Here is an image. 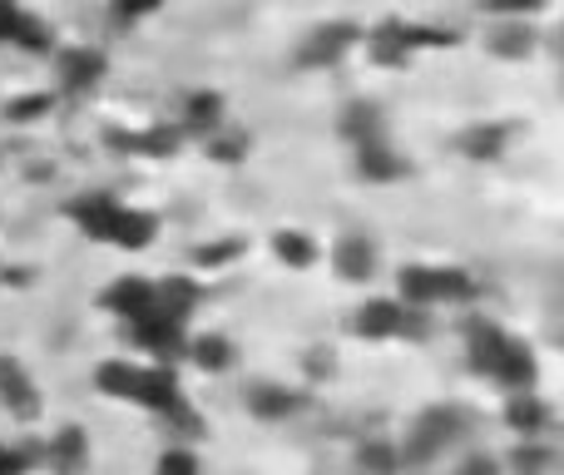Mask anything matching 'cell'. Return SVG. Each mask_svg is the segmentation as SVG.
Here are the masks:
<instances>
[{
  "label": "cell",
  "instance_id": "8",
  "mask_svg": "<svg viewBox=\"0 0 564 475\" xmlns=\"http://www.w3.org/2000/svg\"><path fill=\"white\" fill-rule=\"evenodd\" d=\"M327 262H332V272H337L341 282H371L377 278V268H381V252H377V242H371L367 234H341L327 248Z\"/></svg>",
  "mask_w": 564,
  "mask_h": 475
},
{
  "label": "cell",
  "instance_id": "22",
  "mask_svg": "<svg viewBox=\"0 0 564 475\" xmlns=\"http://www.w3.org/2000/svg\"><path fill=\"white\" fill-rule=\"evenodd\" d=\"M50 461H55L59 471H79L89 461V446H85V431L79 427H65L50 436Z\"/></svg>",
  "mask_w": 564,
  "mask_h": 475
},
{
  "label": "cell",
  "instance_id": "9",
  "mask_svg": "<svg viewBox=\"0 0 564 475\" xmlns=\"http://www.w3.org/2000/svg\"><path fill=\"white\" fill-rule=\"evenodd\" d=\"M351 169H357V179H367V184H397V179H406V159H401V149L391 144L387 134L381 139H367V144H351Z\"/></svg>",
  "mask_w": 564,
  "mask_h": 475
},
{
  "label": "cell",
  "instance_id": "2",
  "mask_svg": "<svg viewBox=\"0 0 564 475\" xmlns=\"http://www.w3.org/2000/svg\"><path fill=\"white\" fill-rule=\"evenodd\" d=\"M466 342H470V367H476L480 377H490L506 391H535L540 367H535V352L520 337H510L496 322H470Z\"/></svg>",
  "mask_w": 564,
  "mask_h": 475
},
{
  "label": "cell",
  "instance_id": "7",
  "mask_svg": "<svg viewBox=\"0 0 564 475\" xmlns=\"http://www.w3.org/2000/svg\"><path fill=\"white\" fill-rule=\"evenodd\" d=\"M421 317L426 312L406 307L401 298H371L357 307V317H351V332L367 342H397V337H416L421 332Z\"/></svg>",
  "mask_w": 564,
  "mask_h": 475
},
{
  "label": "cell",
  "instance_id": "14",
  "mask_svg": "<svg viewBox=\"0 0 564 475\" xmlns=\"http://www.w3.org/2000/svg\"><path fill=\"white\" fill-rule=\"evenodd\" d=\"M302 407H307V397L297 387H288V381H258V387H248V411L258 421H288Z\"/></svg>",
  "mask_w": 564,
  "mask_h": 475
},
{
  "label": "cell",
  "instance_id": "29",
  "mask_svg": "<svg viewBox=\"0 0 564 475\" xmlns=\"http://www.w3.org/2000/svg\"><path fill=\"white\" fill-rule=\"evenodd\" d=\"M456 475H496V461H490V456H470Z\"/></svg>",
  "mask_w": 564,
  "mask_h": 475
},
{
  "label": "cell",
  "instance_id": "13",
  "mask_svg": "<svg viewBox=\"0 0 564 475\" xmlns=\"http://www.w3.org/2000/svg\"><path fill=\"white\" fill-rule=\"evenodd\" d=\"M228 125V105L218 89H194V95L184 99V109H178V129L194 139H208L214 129Z\"/></svg>",
  "mask_w": 564,
  "mask_h": 475
},
{
  "label": "cell",
  "instance_id": "28",
  "mask_svg": "<svg viewBox=\"0 0 564 475\" xmlns=\"http://www.w3.org/2000/svg\"><path fill=\"white\" fill-rule=\"evenodd\" d=\"M20 20H25V10H20L15 0H0V45H10V40H15Z\"/></svg>",
  "mask_w": 564,
  "mask_h": 475
},
{
  "label": "cell",
  "instance_id": "10",
  "mask_svg": "<svg viewBox=\"0 0 564 475\" xmlns=\"http://www.w3.org/2000/svg\"><path fill=\"white\" fill-rule=\"evenodd\" d=\"M506 427L516 431L520 441H545L550 427H555V411H550V401L535 397V391H510L506 397Z\"/></svg>",
  "mask_w": 564,
  "mask_h": 475
},
{
  "label": "cell",
  "instance_id": "18",
  "mask_svg": "<svg viewBox=\"0 0 564 475\" xmlns=\"http://www.w3.org/2000/svg\"><path fill=\"white\" fill-rule=\"evenodd\" d=\"M59 79H65V89L85 95V89H95L99 79H105V55H99V50H89V45L59 50Z\"/></svg>",
  "mask_w": 564,
  "mask_h": 475
},
{
  "label": "cell",
  "instance_id": "17",
  "mask_svg": "<svg viewBox=\"0 0 564 475\" xmlns=\"http://www.w3.org/2000/svg\"><path fill=\"white\" fill-rule=\"evenodd\" d=\"M184 357H194V367L208 371V377H224V371H234L238 347H234V337H224V332H204V337L184 342Z\"/></svg>",
  "mask_w": 564,
  "mask_h": 475
},
{
  "label": "cell",
  "instance_id": "24",
  "mask_svg": "<svg viewBox=\"0 0 564 475\" xmlns=\"http://www.w3.org/2000/svg\"><path fill=\"white\" fill-rule=\"evenodd\" d=\"M248 144H253V139L243 134V129H234V125H224V129H214V134L204 139V149L208 154L218 159V164H238V159L248 154Z\"/></svg>",
  "mask_w": 564,
  "mask_h": 475
},
{
  "label": "cell",
  "instance_id": "11",
  "mask_svg": "<svg viewBox=\"0 0 564 475\" xmlns=\"http://www.w3.org/2000/svg\"><path fill=\"white\" fill-rule=\"evenodd\" d=\"M99 307L115 312L119 322H134V317H144V312L159 307V282H149V278H119L115 288H105Z\"/></svg>",
  "mask_w": 564,
  "mask_h": 475
},
{
  "label": "cell",
  "instance_id": "1",
  "mask_svg": "<svg viewBox=\"0 0 564 475\" xmlns=\"http://www.w3.org/2000/svg\"><path fill=\"white\" fill-rule=\"evenodd\" d=\"M95 387H99V397L134 401V407L154 411V417H164V411H174L178 401H184V387H178V377H174V367H169V361L115 357V361H105V367L95 371Z\"/></svg>",
  "mask_w": 564,
  "mask_h": 475
},
{
  "label": "cell",
  "instance_id": "25",
  "mask_svg": "<svg viewBox=\"0 0 564 475\" xmlns=\"http://www.w3.org/2000/svg\"><path fill=\"white\" fill-rule=\"evenodd\" d=\"M490 20H540L550 10V0H480Z\"/></svg>",
  "mask_w": 564,
  "mask_h": 475
},
{
  "label": "cell",
  "instance_id": "21",
  "mask_svg": "<svg viewBox=\"0 0 564 475\" xmlns=\"http://www.w3.org/2000/svg\"><path fill=\"white\" fill-rule=\"evenodd\" d=\"M401 446H391V441H367V446L357 451V475H401Z\"/></svg>",
  "mask_w": 564,
  "mask_h": 475
},
{
  "label": "cell",
  "instance_id": "5",
  "mask_svg": "<svg viewBox=\"0 0 564 475\" xmlns=\"http://www.w3.org/2000/svg\"><path fill=\"white\" fill-rule=\"evenodd\" d=\"M480 282L460 268H431V262H411L401 268L397 278V298L416 312H431V307H466L476 302Z\"/></svg>",
  "mask_w": 564,
  "mask_h": 475
},
{
  "label": "cell",
  "instance_id": "3",
  "mask_svg": "<svg viewBox=\"0 0 564 475\" xmlns=\"http://www.w3.org/2000/svg\"><path fill=\"white\" fill-rule=\"evenodd\" d=\"M69 214H75V224L85 228L89 238L115 242V248H149L154 234H159V218L154 214H144V208H129V204H119V198H109V194L79 198Z\"/></svg>",
  "mask_w": 564,
  "mask_h": 475
},
{
  "label": "cell",
  "instance_id": "20",
  "mask_svg": "<svg viewBox=\"0 0 564 475\" xmlns=\"http://www.w3.org/2000/svg\"><path fill=\"white\" fill-rule=\"evenodd\" d=\"M273 252H278V262H288V268H312V262L322 258V242L312 238L307 228H278Z\"/></svg>",
  "mask_w": 564,
  "mask_h": 475
},
{
  "label": "cell",
  "instance_id": "6",
  "mask_svg": "<svg viewBox=\"0 0 564 475\" xmlns=\"http://www.w3.org/2000/svg\"><path fill=\"white\" fill-rule=\"evenodd\" d=\"M361 50V25L351 20H327V25H312L297 40V65L302 69H337L347 55Z\"/></svg>",
  "mask_w": 564,
  "mask_h": 475
},
{
  "label": "cell",
  "instance_id": "15",
  "mask_svg": "<svg viewBox=\"0 0 564 475\" xmlns=\"http://www.w3.org/2000/svg\"><path fill=\"white\" fill-rule=\"evenodd\" d=\"M486 50L500 60H530L540 50V30L535 20H496L486 35Z\"/></svg>",
  "mask_w": 564,
  "mask_h": 475
},
{
  "label": "cell",
  "instance_id": "23",
  "mask_svg": "<svg viewBox=\"0 0 564 475\" xmlns=\"http://www.w3.org/2000/svg\"><path fill=\"white\" fill-rule=\"evenodd\" d=\"M154 475H204V461H198L194 446L169 441V446L159 451V461H154Z\"/></svg>",
  "mask_w": 564,
  "mask_h": 475
},
{
  "label": "cell",
  "instance_id": "12",
  "mask_svg": "<svg viewBox=\"0 0 564 475\" xmlns=\"http://www.w3.org/2000/svg\"><path fill=\"white\" fill-rule=\"evenodd\" d=\"M0 407H6L15 421H35L40 417L35 381H30L25 367H20V361H10V357H0Z\"/></svg>",
  "mask_w": 564,
  "mask_h": 475
},
{
  "label": "cell",
  "instance_id": "16",
  "mask_svg": "<svg viewBox=\"0 0 564 475\" xmlns=\"http://www.w3.org/2000/svg\"><path fill=\"white\" fill-rule=\"evenodd\" d=\"M506 149H510V125H500V119L470 125L466 134H460V154H466L470 164H496V159H506Z\"/></svg>",
  "mask_w": 564,
  "mask_h": 475
},
{
  "label": "cell",
  "instance_id": "27",
  "mask_svg": "<svg viewBox=\"0 0 564 475\" xmlns=\"http://www.w3.org/2000/svg\"><path fill=\"white\" fill-rule=\"evenodd\" d=\"M169 0H115V15L124 20V25H139V20H149V15H159Z\"/></svg>",
  "mask_w": 564,
  "mask_h": 475
},
{
  "label": "cell",
  "instance_id": "19",
  "mask_svg": "<svg viewBox=\"0 0 564 475\" xmlns=\"http://www.w3.org/2000/svg\"><path fill=\"white\" fill-rule=\"evenodd\" d=\"M341 139L347 144H367V139H381L387 134V119H381L377 105H367V99H351L347 109H341Z\"/></svg>",
  "mask_w": 564,
  "mask_h": 475
},
{
  "label": "cell",
  "instance_id": "26",
  "mask_svg": "<svg viewBox=\"0 0 564 475\" xmlns=\"http://www.w3.org/2000/svg\"><path fill=\"white\" fill-rule=\"evenodd\" d=\"M50 105H55V99H50V95H25V99H10V105H6V119H15V125H35V119H45V115H50Z\"/></svg>",
  "mask_w": 564,
  "mask_h": 475
},
{
  "label": "cell",
  "instance_id": "4",
  "mask_svg": "<svg viewBox=\"0 0 564 475\" xmlns=\"http://www.w3.org/2000/svg\"><path fill=\"white\" fill-rule=\"evenodd\" d=\"M441 45H456V35L421 25V20H381V25L361 30V50H367V60L377 69H406L421 50H441Z\"/></svg>",
  "mask_w": 564,
  "mask_h": 475
}]
</instances>
